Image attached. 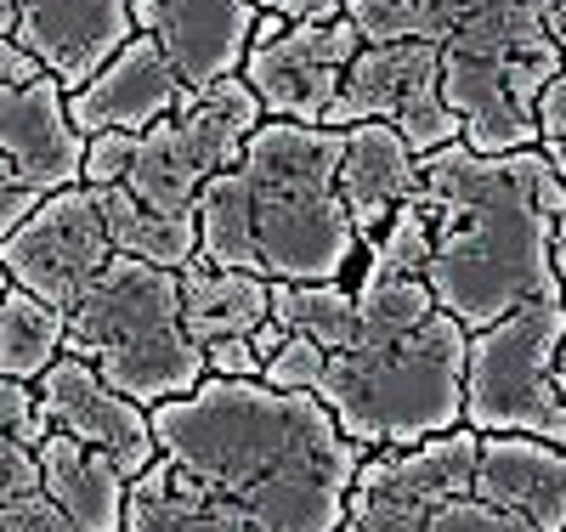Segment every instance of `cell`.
<instances>
[{
  "label": "cell",
  "mask_w": 566,
  "mask_h": 532,
  "mask_svg": "<svg viewBox=\"0 0 566 532\" xmlns=\"http://www.w3.org/2000/svg\"><path fill=\"white\" fill-rule=\"evenodd\" d=\"M159 459L250 515L261 532H340L363 448L312 392L261 379H205L148 408Z\"/></svg>",
  "instance_id": "obj_1"
},
{
  "label": "cell",
  "mask_w": 566,
  "mask_h": 532,
  "mask_svg": "<svg viewBox=\"0 0 566 532\" xmlns=\"http://www.w3.org/2000/svg\"><path fill=\"white\" fill-rule=\"evenodd\" d=\"M413 205L431 227V295L464 334L493 328L555 283L566 187L538 148L476 154L453 142L442 154H424Z\"/></svg>",
  "instance_id": "obj_2"
},
{
  "label": "cell",
  "mask_w": 566,
  "mask_h": 532,
  "mask_svg": "<svg viewBox=\"0 0 566 532\" xmlns=\"http://www.w3.org/2000/svg\"><path fill=\"white\" fill-rule=\"evenodd\" d=\"M340 154L346 131L266 119L239 165L199 187V261L266 283H346L368 244L335 187Z\"/></svg>",
  "instance_id": "obj_3"
},
{
  "label": "cell",
  "mask_w": 566,
  "mask_h": 532,
  "mask_svg": "<svg viewBox=\"0 0 566 532\" xmlns=\"http://www.w3.org/2000/svg\"><path fill=\"white\" fill-rule=\"evenodd\" d=\"M464 352L470 334L448 312H431L397 334H357L323 363L312 397L363 453L419 448L464 425Z\"/></svg>",
  "instance_id": "obj_4"
},
{
  "label": "cell",
  "mask_w": 566,
  "mask_h": 532,
  "mask_svg": "<svg viewBox=\"0 0 566 532\" xmlns=\"http://www.w3.org/2000/svg\"><path fill=\"white\" fill-rule=\"evenodd\" d=\"M63 352L91 363L103 374V385H114L136 408H159L210 379L205 352L181 328L176 272L130 255H114L69 306Z\"/></svg>",
  "instance_id": "obj_5"
},
{
  "label": "cell",
  "mask_w": 566,
  "mask_h": 532,
  "mask_svg": "<svg viewBox=\"0 0 566 532\" xmlns=\"http://www.w3.org/2000/svg\"><path fill=\"white\" fill-rule=\"evenodd\" d=\"M442 103L464 125V148L522 154L538 148V91L566 69L527 0H482L442 34Z\"/></svg>",
  "instance_id": "obj_6"
},
{
  "label": "cell",
  "mask_w": 566,
  "mask_h": 532,
  "mask_svg": "<svg viewBox=\"0 0 566 532\" xmlns=\"http://www.w3.org/2000/svg\"><path fill=\"white\" fill-rule=\"evenodd\" d=\"M566 283H555L527 306H515L493 328L470 334L464 352V425L476 437H533L566 448Z\"/></svg>",
  "instance_id": "obj_7"
},
{
  "label": "cell",
  "mask_w": 566,
  "mask_h": 532,
  "mask_svg": "<svg viewBox=\"0 0 566 532\" xmlns=\"http://www.w3.org/2000/svg\"><path fill=\"white\" fill-rule=\"evenodd\" d=\"M261 125H266V114L255 103V91L244 85V74L216 80V85H187L170 119L125 136L119 187L148 210L187 216L199 187L239 165L244 142Z\"/></svg>",
  "instance_id": "obj_8"
},
{
  "label": "cell",
  "mask_w": 566,
  "mask_h": 532,
  "mask_svg": "<svg viewBox=\"0 0 566 532\" xmlns=\"http://www.w3.org/2000/svg\"><path fill=\"white\" fill-rule=\"evenodd\" d=\"M328 131H352V125H391L413 159L442 154L453 142H464L459 114L442 103V52L424 40L402 45H363L357 63L340 80V96L323 114Z\"/></svg>",
  "instance_id": "obj_9"
},
{
  "label": "cell",
  "mask_w": 566,
  "mask_h": 532,
  "mask_svg": "<svg viewBox=\"0 0 566 532\" xmlns=\"http://www.w3.org/2000/svg\"><path fill=\"white\" fill-rule=\"evenodd\" d=\"M363 40L346 18L335 23H283L261 12L250 58H244V85L255 91V103L266 119L290 125H323L328 103L340 96L346 69L357 63Z\"/></svg>",
  "instance_id": "obj_10"
},
{
  "label": "cell",
  "mask_w": 566,
  "mask_h": 532,
  "mask_svg": "<svg viewBox=\"0 0 566 532\" xmlns=\"http://www.w3.org/2000/svg\"><path fill=\"white\" fill-rule=\"evenodd\" d=\"M108 261H114V244H108V227H103V210H97V192L91 187L45 192L40 210L0 244L7 283L45 306H57L63 317Z\"/></svg>",
  "instance_id": "obj_11"
},
{
  "label": "cell",
  "mask_w": 566,
  "mask_h": 532,
  "mask_svg": "<svg viewBox=\"0 0 566 532\" xmlns=\"http://www.w3.org/2000/svg\"><path fill=\"white\" fill-rule=\"evenodd\" d=\"M34 397H40L45 425L63 430V437H74V442H85V448H97L103 459H114L125 481H136L159 459L148 408H136L130 397H119L114 385H103L97 368L69 357V352L34 379Z\"/></svg>",
  "instance_id": "obj_12"
},
{
  "label": "cell",
  "mask_w": 566,
  "mask_h": 532,
  "mask_svg": "<svg viewBox=\"0 0 566 532\" xmlns=\"http://www.w3.org/2000/svg\"><path fill=\"white\" fill-rule=\"evenodd\" d=\"M136 34H148L181 85L232 80L255 40V0H130Z\"/></svg>",
  "instance_id": "obj_13"
},
{
  "label": "cell",
  "mask_w": 566,
  "mask_h": 532,
  "mask_svg": "<svg viewBox=\"0 0 566 532\" xmlns=\"http://www.w3.org/2000/svg\"><path fill=\"white\" fill-rule=\"evenodd\" d=\"M12 40L63 91H80L136 34L130 0H12Z\"/></svg>",
  "instance_id": "obj_14"
},
{
  "label": "cell",
  "mask_w": 566,
  "mask_h": 532,
  "mask_svg": "<svg viewBox=\"0 0 566 532\" xmlns=\"http://www.w3.org/2000/svg\"><path fill=\"white\" fill-rule=\"evenodd\" d=\"M0 159H12V170L40 192L85 187V136L69 119V91L52 74L0 85Z\"/></svg>",
  "instance_id": "obj_15"
},
{
  "label": "cell",
  "mask_w": 566,
  "mask_h": 532,
  "mask_svg": "<svg viewBox=\"0 0 566 532\" xmlns=\"http://www.w3.org/2000/svg\"><path fill=\"white\" fill-rule=\"evenodd\" d=\"M181 80L165 63V52L148 34H130L119 52L91 74L80 91H69V119L80 125V136L97 131H148L159 119L176 114L181 103Z\"/></svg>",
  "instance_id": "obj_16"
},
{
  "label": "cell",
  "mask_w": 566,
  "mask_h": 532,
  "mask_svg": "<svg viewBox=\"0 0 566 532\" xmlns=\"http://www.w3.org/2000/svg\"><path fill=\"white\" fill-rule=\"evenodd\" d=\"M470 493L533 532H566V448L533 437H482Z\"/></svg>",
  "instance_id": "obj_17"
},
{
  "label": "cell",
  "mask_w": 566,
  "mask_h": 532,
  "mask_svg": "<svg viewBox=\"0 0 566 532\" xmlns=\"http://www.w3.org/2000/svg\"><path fill=\"white\" fill-rule=\"evenodd\" d=\"M335 187H340V205H346L357 238H363V244H374V238L386 232V221L413 199L419 159H413V148L391 125H352Z\"/></svg>",
  "instance_id": "obj_18"
},
{
  "label": "cell",
  "mask_w": 566,
  "mask_h": 532,
  "mask_svg": "<svg viewBox=\"0 0 566 532\" xmlns=\"http://www.w3.org/2000/svg\"><path fill=\"white\" fill-rule=\"evenodd\" d=\"M40 493L52 499L80 532H125V488L114 459H103L97 448H85L63 430H52L40 448Z\"/></svg>",
  "instance_id": "obj_19"
},
{
  "label": "cell",
  "mask_w": 566,
  "mask_h": 532,
  "mask_svg": "<svg viewBox=\"0 0 566 532\" xmlns=\"http://www.w3.org/2000/svg\"><path fill=\"white\" fill-rule=\"evenodd\" d=\"M176 289H181V328L199 352H210L216 341L255 334L272 317V283L255 272H227L193 255L176 272Z\"/></svg>",
  "instance_id": "obj_20"
},
{
  "label": "cell",
  "mask_w": 566,
  "mask_h": 532,
  "mask_svg": "<svg viewBox=\"0 0 566 532\" xmlns=\"http://www.w3.org/2000/svg\"><path fill=\"white\" fill-rule=\"evenodd\" d=\"M125 532H261L250 515L187 481L170 459H154L125 488Z\"/></svg>",
  "instance_id": "obj_21"
},
{
  "label": "cell",
  "mask_w": 566,
  "mask_h": 532,
  "mask_svg": "<svg viewBox=\"0 0 566 532\" xmlns=\"http://www.w3.org/2000/svg\"><path fill=\"white\" fill-rule=\"evenodd\" d=\"M340 532H533V526L482 504L476 493H459V499H442V504H408V499L352 488Z\"/></svg>",
  "instance_id": "obj_22"
},
{
  "label": "cell",
  "mask_w": 566,
  "mask_h": 532,
  "mask_svg": "<svg viewBox=\"0 0 566 532\" xmlns=\"http://www.w3.org/2000/svg\"><path fill=\"white\" fill-rule=\"evenodd\" d=\"M91 192H97V210H103L114 255L148 261V267H165V272H181L187 261L199 255V221H193V210H187V216L148 210L142 199H130L125 187H91Z\"/></svg>",
  "instance_id": "obj_23"
},
{
  "label": "cell",
  "mask_w": 566,
  "mask_h": 532,
  "mask_svg": "<svg viewBox=\"0 0 566 532\" xmlns=\"http://www.w3.org/2000/svg\"><path fill=\"white\" fill-rule=\"evenodd\" d=\"M272 323L335 357L357 341V289L352 283H272Z\"/></svg>",
  "instance_id": "obj_24"
},
{
  "label": "cell",
  "mask_w": 566,
  "mask_h": 532,
  "mask_svg": "<svg viewBox=\"0 0 566 532\" xmlns=\"http://www.w3.org/2000/svg\"><path fill=\"white\" fill-rule=\"evenodd\" d=\"M63 334H69V317L57 306L23 295V289H7L0 295V374L34 385L63 357Z\"/></svg>",
  "instance_id": "obj_25"
},
{
  "label": "cell",
  "mask_w": 566,
  "mask_h": 532,
  "mask_svg": "<svg viewBox=\"0 0 566 532\" xmlns=\"http://www.w3.org/2000/svg\"><path fill=\"white\" fill-rule=\"evenodd\" d=\"M340 18L357 29L363 45H402V40H419V0H346Z\"/></svg>",
  "instance_id": "obj_26"
},
{
  "label": "cell",
  "mask_w": 566,
  "mask_h": 532,
  "mask_svg": "<svg viewBox=\"0 0 566 532\" xmlns=\"http://www.w3.org/2000/svg\"><path fill=\"white\" fill-rule=\"evenodd\" d=\"M323 363H328V352H323V346L301 341V334H283V352H277V357H266L261 385H272V392H317Z\"/></svg>",
  "instance_id": "obj_27"
},
{
  "label": "cell",
  "mask_w": 566,
  "mask_h": 532,
  "mask_svg": "<svg viewBox=\"0 0 566 532\" xmlns=\"http://www.w3.org/2000/svg\"><path fill=\"white\" fill-rule=\"evenodd\" d=\"M0 437L23 442V448H40L45 437H52V425H45V414H40L34 385H23L12 374H0Z\"/></svg>",
  "instance_id": "obj_28"
},
{
  "label": "cell",
  "mask_w": 566,
  "mask_h": 532,
  "mask_svg": "<svg viewBox=\"0 0 566 532\" xmlns=\"http://www.w3.org/2000/svg\"><path fill=\"white\" fill-rule=\"evenodd\" d=\"M0 532H80L45 493H29V499H12L0 504Z\"/></svg>",
  "instance_id": "obj_29"
},
{
  "label": "cell",
  "mask_w": 566,
  "mask_h": 532,
  "mask_svg": "<svg viewBox=\"0 0 566 532\" xmlns=\"http://www.w3.org/2000/svg\"><path fill=\"white\" fill-rule=\"evenodd\" d=\"M40 199H45V192L29 187V181L12 170V159H0V244H7V238L40 210Z\"/></svg>",
  "instance_id": "obj_30"
},
{
  "label": "cell",
  "mask_w": 566,
  "mask_h": 532,
  "mask_svg": "<svg viewBox=\"0 0 566 532\" xmlns=\"http://www.w3.org/2000/svg\"><path fill=\"white\" fill-rule=\"evenodd\" d=\"M29 493H40V459H34V448L0 437V504L29 499Z\"/></svg>",
  "instance_id": "obj_31"
},
{
  "label": "cell",
  "mask_w": 566,
  "mask_h": 532,
  "mask_svg": "<svg viewBox=\"0 0 566 532\" xmlns=\"http://www.w3.org/2000/svg\"><path fill=\"white\" fill-rule=\"evenodd\" d=\"M205 368H210V379H261V357H255V346H250V334H239V341H216L210 352H205Z\"/></svg>",
  "instance_id": "obj_32"
},
{
  "label": "cell",
  "mask_w": 566,
  "mask_h": 532,
  "mask_svg": "<svg viewBox=\"0 0 566 532\" xmlns=\"http://www.w3.org/2000/svg\"><path fill=\"white\" fill-rule=\"evenodd\" d=\"M346 0H255V12H272L283 23H335Z\"/></svg>",
  "instance_id": "obj_33"
},
{
  "label": "cell",
  "mask_w": 566,
  "mask_h": 532,
  "mask_svg": "<svg viewBox=\"0 0 566 532\" xmlns=\"http://www.w3.org/2000/svg\"><path fill=\"white\" fill-rule=\"evenodd\" d=\"M566 136V69L538 91V148L544 142H560Z\"/></svg>",
  "instance_id": "obj_34"
},
{
  "label": "cell",
  "mask_w": 566,
  "mask_h": 532,
  "mask_svg": "<svg viewBox=\"0 0 566 532\" xmlns=\"http://www.w3.org/2000/svg\"><path fill=\"white\" fill-rule=\"evenodd\" d=\"M45 69L23 52L18 40H0V85H29V80H40Z\"/></svg>",
  "instance_id": "obj_35"
},
{
  "label": "cell",
  "mask_w": 566,
  "mask_h": 532,
  "mask_svg": "<svg viewBox=\"0 0 566 532\" xmlns=\"http://www.w3.org/2000/svg\"><path fill=\"white\" fill-rule=\"evenodd\" d=\"M250 346H255V357H261V363H266V357H277V352H283V328L266 317V323L250 334Z\"/></svg>",
  "instance_id": "obj_36"
},
{
  "label": "cell",
  "mask_w": 566,
  "mask_h": 532,
  "mask_svg": "<svg viewBox=\"0 0 566 532\" xmlns=\"http://www.w3.org/2000/svg\"><path fill=\"white\" fill-rule=\"evenodd\" d=\"M555 272L566 283V216H560V232H555ZM560 385H566V346H560Z\"/></svg>",
  "instance_id": "obj_37"
},
{
  "label": "cell",
  "mask_w": 566,
  "mask_h": 532,
  "mask_svg": "<svg viewBox=\"0 0 566 532\" xmlns=\"http://www.w3.org/2000/svg\"><path fill=\"white\" fill-rule=\"evenodd\" d=\"M538 154L549 159V170H555V181L566 187V136H560V142H544V148H538Z\"/></svg>",
  "instance_id": "obj_38"
},
{
  "label": "cell",
  "mask_w": 566,
  "mask_h": 532,
  "mask_svg": "<svg viewBox=\"0 0 566 532\" xmlns=\"http://www.w3.org/2000/svg\"><path fill=\"white\" fill-rule=\"evenodd\" d=\"M12 29H18V12H12V0H0V40H12Z\"/></svg>",
  "instance_id": "obj_39"
},
{
  "label": "cell",
  "mask_w": 566,
  "mask_h": 532,
  "mask_svg": "<svg viewBox=\"0 0 566 532\" xmlns=\"http://www.w3.org/2000/svg\"><path fill=\"white\" fill-rule=\"evenodd\" d=\"M560 7H566V0H527V12H533V18H538V23H544V18H549V12H560Z\"/></svg>",
  "instance_id": "obj_40"
},
{
  "label": "cell",
  "mask_w": 566,
  "mask_h": 532,
  "mask_svg": "<svg viewBox=\"0 0 566 532\" xmlns=\"http://www.w3.org/2000/svg\"><path fill=\"white\" fill-rule=\"evenodd\" d=\"M7 289H12V283H7V272H0V295H7Z\"/></svg>",
  "instance_id": "obj_41"
}]
</instances>
